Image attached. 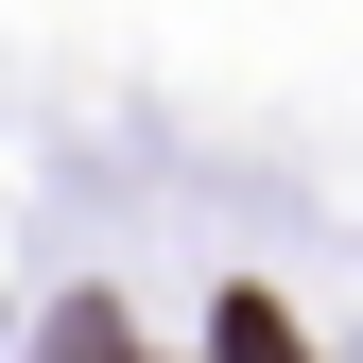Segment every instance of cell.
<instances>
[{
  "mask_svg": "<svg viewBox=\"0 0 363 363\" xmlns=\"http://www.w3.org/2000/svg\"><path fill=\"white\" fill-rule=\"evenodd\" d=\"M208 363H311L277 294H208Z\"/></svg>",
  "mask_w": 363,
  "mask_h": 363,
  "instance_id": "1",
  "label": "cell"
},
{
  "mask_svg": "<svg viewBox=\"0 0 363 363\" xmlns=\"http://www.w3.org/2000/svg\"><path fill=\"white\" fill-rule=\"evenodd\" d=\"M35 363H139V329H121V311H104V294H69V311H52V329H35Z\"/></svg>",
  "mask_w": 363,
  "mask_h": 363,
  "instance_id": "2",
  "label": "cell"
}]
</instances>
